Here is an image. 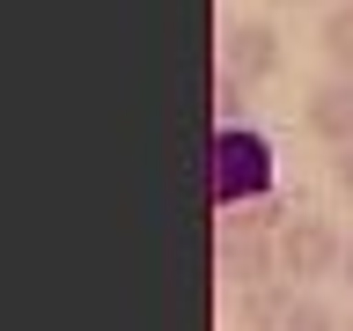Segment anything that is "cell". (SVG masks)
<instances>
[{"mask_svg": "<svg viewBox=\"0 0 353 331\" xmlns=\"http://www.w3.org/2000/svg\"><path fill=\"white\" fill-rule=\"evenodd\" d=\"M206 192H214V214L236 206V199H265L272 192V148H265L250 126H228L206 140Z\"/></svg>", "mask_w": 353, "mask_h": 331, "instance_id": "1", "label": "cell"}, {"mask_svg": "<svg viewBox=\"0 0 353 331\" xmlns=\"http://www.w3.org/2000/svg\"><path fill=\"white\" fill-rule=\"evenodd\" d=\"M272 243H280V272H287L294 287L339 280V265H346V236H339L331 221H316V214H294Z\"/></svg>", "mask_w": 353, "mask_h": 331, "instance_id": "2", "label": "cell"}, {"mask_svg": "<svg viewBox=\"0 0 353 331\" xmlns=\"http://www.w3.org/2000/svg\"><path fill=\"white\" fill-rule=\"evenodd\" d=\"M221 66H228V74H243L250 88L272 81V74H280V30H272L265 15L228 22V30H221Z\"/></svg>", "mask_w": 353, "mask_h": 331, "instance_id": "3", "label": "cell"}, {"mask_svg": "<svg viewBox=\"0 0 353 331\" xmlns=\"http://www.w3.org/2000/svg\"><path fill=\"white\" fill-rule=\"evenodd\" d=\"M302 126L324 140V148H353V74H324V81L302 96Z\"/></svg>", "mask_w": 353, "mask_h": 331, "instance_id": "4", "label": "cell"}, {"mask_svg": "<svg viewBox=\"0 0 353 331\" xmlns=\"http://www.w3.org/2000/svg\"><path fill=\"white\" fill-rule=\"evenodd\" d=\"M214 272H221L228 287L287 280V272H280V243H272V236H221V243H214Z\"/></svg>", "mask_w": 353, "mask_h": 331, "instance_id": "5", "label": "cell"}, {"mask_svg": "<svg viewBox=\"0 0 353 331\" xmlns=\"http://www.w3.org/2000/svg\"><path fill=\"white\" fill-rule=\"evenodd\" d=\"M294 309V280H258L243 287V331H280Z\"/></svg>", "mask_w": 353, "mask_h": 331, "instance_id": "6", "label": "cell"}, {"mask_svg": "<svg viewBox=\"0 0 353 331\" xmlns=\"http://www.w3.org/2000/svg\"><path fill=\"white\" fill-rule=\"evenodd\" d=\"M287 228V206L272 192L265 199H236V206H221V236H280Z\"/></svg>", "mask_w": 353, "mask_h": 331, "instance_id": "7", "label": "cell"}, {"mask_svg": "<svg viewBox=\"0 0 353 331\" xmlns=\"http://www.w3.org/2000/svg\"><path fill=\"white\" fill-rule=\"evenodd\" d=\"M316 52H324L331 74H353V0H331L324 22H316Z\"/></svg>", "mask_w": 353, "mask_h": 331, "instance_id": "8", "label": "cell"}, {"mask_svg": "<svg viewBox=\"0 0 353 331\" xmlns=\"http://www.w3.org/2000/svg\"><path fill=\"white\" fill-rule=\"evenodd\" d=\"M243 110H250V81H243V74H228V66H221V74H214V132L243 126Z\"/></svg>", "mask_w": 353, "mask_h": 331, "instance_id": "9", "label": "cell"}, {"mask_svg": "<svg viewBox=\"0 0 353 331\" xmlns=\"http://www.w3.org/2000/svg\"><path fill=\"white\" fill-rule=\"evenodd\" d=\"M280 331H346V317H339V309H331L324 294H309V287H302V294H294V309H287V324H280Z\"/></svg>", "mask_w": 353, "mask_h": 331, "instance_id": "10", "label": "cell"}, {"mask_svg": "<svg viewBox=\"0 0 353 331\" xmlns=\"http://www.w3.org/2000/svg\"><path fill=\"white\" fill-rule=\"evenodd\" d=\"M331 184L353 199V148H339V154H331Z\"/></svg>", "mask_w": 353, "mask_h": 331, "instance_id": "11", "label": "cell"}, {"mask_svg": "<svg viewBox=\"0 0 353 331\" xmlns=\"http://www.w3.org/2000/svg\"><path fill=\"white\" fill-rule=\"evenodd\" d=\"M272 8H331V0H272Z\"/></svg>", "mask_w": 353, "mask_h": 331, "instance_id": "12", "label": "cell"}, {"mask_svg": "<svg viewBox=\"0 0 353 331\" xmlns=\"http://www.w3.org/2000/svg\"><path fill=\"white\" fill-rule=\"evenodd\" d=\"M339 280H346V287H353V243H346V265H339Z\"/></svg>", "mask_w": 353, "mask_h": 331, "instance_id": "13", "label": "cell"}, {"mask_svg": "<svg viewBox=\"0 0 353 331\" xmlns=\"http://www.w3.org/2000/svg\"><path fill=\"white\" fill-rule=\"evenodd\" d=\"M346 331H353V317H346Z\"/></svg>", "mask_w": 353, "mask_h": 331, "instance_id": "14", "label": "cell"}]
</instances>
